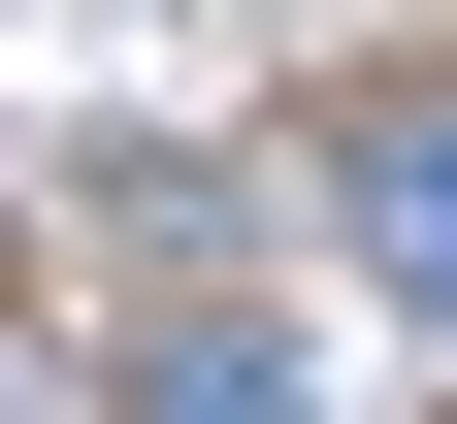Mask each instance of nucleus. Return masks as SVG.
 <instances>
[{"mask_svg":"<svg viewBox=\"0 0 457 424\" xmlns=\"http://www.w3.org/2000/svg\"><path fill=\"white\" fill-rule=\"evenodd\" d=\"M131 424H295V359H262V327H196V359H163Z\"/></svg>","mask_w":457,"mask_h":424,"instance_id":"2","label":"nucleus"},{"mask_svg":"<svg viewBox=\"0 0 457 424\" xmlns=\"http://www.w3.org/2000/svg\"><path fill=\"white\" fill-rule=\"evenodd\" d=\"M360 262L457 327V98H360Z\"/></svg>","mask_w":457,"mask_h":424,"instance_id":"1","label":"nucleus"}]
</instances>
